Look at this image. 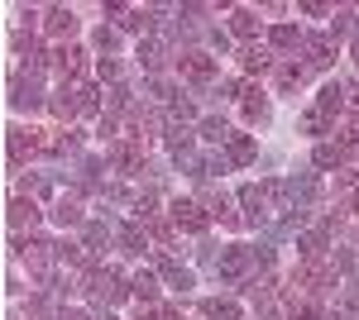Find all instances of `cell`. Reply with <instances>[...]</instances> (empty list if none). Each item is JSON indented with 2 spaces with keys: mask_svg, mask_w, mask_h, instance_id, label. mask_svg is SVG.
Returning <instances> with one entry per match:
<instances>
[{
  "mask_svg": "<svg viewBox=\"0 0 359 320\" xmlns=\"http://www.w3.org/2000/svg\"><path fill=\"white\" fill-rule=\"evenodd\" d=\"M302 53H306V67L321 72V67H331V62H335V39H331V34H316V39H306V43H302Z\"/></svg>",
  "mask_w": 359,
  "mask_h": 320,
  "instance_id": "7",
  "label": "cell"
},
{
  "mask_svg": "<svg viewBox=\"0 0 359 320\" xmlns=\"http://www.w3.org/2000/svg\"><path fill=\"white\" fill-rule=\"evenodd\" d=\"M86 296L101 301V306H115L120 296H130V287H125V277L115 267H96V272H86Z\"/></svg>",
  "mask_w": 359,
  "mask_h": 320,
  "instance_id": "1",
  "label": "cell"
},
{
  "mask_svg": "<svg viewBox=\"0 0 359 320\" xmlns=\"http://www.w3.org/2000/svg\"><path fill=\"white\" fill-rule=\"evenodd\" d=\"M158 277H163L172 292H182V296L192 292V272H187L182 263H172V258H158Z\"/></svg>",
  "mask_w": 359,
  "mask_h": 320,
  "instance_id": "14",
  "label": "cell"
},
{
  "mask_svg": "<svg viewBox=\"0 0 359 320\" xmlns=\"http://www.w3.org/2000/svg\"><path fill=\"white\" fill-rule=\"evenodd\" d=\"M158 62H163V43H158V39H149V43H139V67H149V72H154Z\"/></svg>",
  "mask_w": 359,
  "mask_h": 320,
  "instance_id": "30",
  "label": "cell"
},
{
  "mask_svg": "<svg viewBox=\"0 0 359 320\" xmlns=\"http://www.w3.org/2000/svg\"><path fill=\"white\" fill-rule=\"evenodd\" d=\"M297 39H302V34H297L292 25H278V29H269V43H273V48H297Z\"/></svg>",
  "mask_w": 359,
  "mask_h": 320,
  "instance_id": "31",
  "label": "cell"
},
{
  "mask_svg": "<svg viewBox=\"0 0 359 320\" xmlns=\"http://www.w3.org/2000/svg\"><path fill=\"white\" fill-rule=\"evenodd\" d=\"M101 244H111V230H106V225H86V249L96 253Z\"/></svg>",
  "mask_w": 359,
  "mask_h": 320,
  "instance_id": "36",
  "label": "cell"
},
{
  "mask_svg": "<svg viewBox=\"0 0 359 320\" xmlns=\"http://www.w3.org/2000/svg\"><path fill=\"white\" fill-rule=\"evenodd\" d=\"M139 320H182V311H172V306H139Z\"/></svg>",
  "mask_w": 359,
  "mask_h": 320,
  "instance_id": "33",
  "label": "cell"
},
{
  "mask_svg": "<svg viewBox=\"0 0 359 320\" xmlns=\"http://www.w3.org/2000/svg\"><path fill=\"white\" fill-rule=\"evenodd\" d=\"M53 72L62 81H72L77 72H82V48H77V43H62V48L53 53Z\"/></svg>",
  "mask_w": 359,
  "mask_h": 320,
  "instance_id": "10",
  "label": "cell"
},
{
  "mask_svg": "<svg viewBox=\"0 0 359 320\" xmlns=\"http://www.w3.org/2000/svg\"><path fill=\"white\" fill-rule=\"evenodd\" d=\"M172 225L187 230V235H201V230L211 225V215H206L201 201H172Z\"/></svg>",
  "mask_w": 359,
  "mask_h": 320,
  "instance_id": "4",
  "label": "cell"
},
{
  "mask_svg": "<svg viewBox=\"0 0 359 320\" xmlns=\"http://www.w3.org/2000/svg\"><path fill=\"white\" fill-rule=\"evenodd\" d=\"M154 20H158V10H125V15H120V25L130 29V34H149Z\"/></svg>",
  "mask_w": 359,
  "mask_h": 320,
  "instance_id": "22",
  "label": "cell"
},
{
  "mask_svg": "<svg viewBox=\"0 0 359 320\" xmlns=\"http://www.w3.org/2000/svg\"><path fill=\"white\" fill-rule=\"evenodd\" d=\"M225 158L235 162V167H245V162L259 158V144H254L249 134H230V144H225Z\"/></svg>",
  "mask_w": 359,
  "mask_h": 320,
  "instance_id": "13",
  "label": "cell"
},
{
  "mask_svg": "<svg viewBox=\"0 0 359 320\" xmlns=\"http://www.w3.org/2000/svg\"><path fill=\"white\" fill-rule=\"evenodd\" d=\"M350 25H355V15L350 10H335V34H350Z\"/></svg>",
  "mask_w": 359,
  "mask_h": 320,
  "instance_id": "37",
  "label": "cell"
},
{
  "mask_svg": "<svg viewBox=\"0 0 359 320\" xmlns=\"http://www.w3.org/2000/svg\"><path fill=\"white\" fill-rule=\"evenodd\" d=\"M120 244H125V253H144V249H149V235H144L139 225H125V230H120Z\"/></svg>",
  "mask_w": 359,
  "mask_h": 320,
  "instance_id": "29",
  "label": "cell"
},
{
  "mask_svg": "<svg viewBox=\"0 0 359 320\" xmlns=\"http://www.w3.org/2000/svg\"><path fill=\"white\" fill-rule=\"evenodd\" d=\"M230 34H240V39H254V34H259V15L240 5V10L230 15Z\"/></svg>",
  "mask_w": 359,
  "mask_h": 320,
  "instance_id": "23",
  "label": "cell"
},
{
  "mask_svg": "<svg viewBox=\"0 0 359 320\" xmlns=\"http://www.w3.org/2000/svg\"><path fill=\"white\" fill-rule=\"evenodd\" d=\"M130 296H135L139 306H154L158 301V272H139L135 282H130Z\"/></svg>",
  "mask_w": 359,
  "mask_h": 320,
  "instance_id": "19",
  "label": "cell"
},
{
  "mask_svg": "<svg viewBox=\"0 0 359 320\" xmlns=\"http://www.w3.org/2000/svg\"><path fill=\"white\" fill-rule=\"evenodd\" d=\"M48 153H77V134H57V139H48Z\"/></svg>",
  "mask_w": 359,
  "mask_h": 320,
  "instance_id": "35",
  "label": "cell"
},
{
  "mask_svg": "<svg viewBox=\"0 0 359 320\" xmlns=\"http://www.w3.org/2000/svg\"><path fill=\"white\" fill-rule=\"evenodd\" d=\"M201 139H211V144H230V125H225V120H201Z\"/></svg>",
  "mask_w": 359,
  "mask_h": 320,
  "instance_id": "32",
  "label": "cell"
},
{
  "mask_svg": "<svg viewBox=\"0 0 359 320\" xmlns=\"http://www.w3.org/2000/svg\"><path fill=\"white\" fill-rule=\"evenodd\" d=\"M111 162L120 167V172H144V139H135V134H125V139H115L111 144Z\"/></svg>",
  "mask_w": 359,
  "mask_h": 320,
  "instance_id": "3",
  "label": "cell"
},
{
  "mask_svg": "<svg viewBox=\"0 0 359 320\" xmlns=\"http://www.w3.org/2000/svg\"><path fill=\"white\" fill-rule=\"evenodd\" d=\"M101 320H115V316H101Z\"/></svg>",
  "mask_w": 359,
  "mask_h": 320,
  "instance_id": "42",
  "label": "cell"
},
{
  "mask_svg": "<svg viewBox=\"0 0 359 320\" xmlns=\"http://www.w3.org/2000/svg\"><path fill=\"white\" fill-rule=\"evenodd\" d=\"M326 244H331V235H326V230H302V239H297V249H302V263H311V258H326Z\"/></svg>",
  "mask_w": 359,
  "mask_h": 320,
  "instance_id": "18",
  "label": "cell"
},
{
  "mask_svg": "<svg viewBox=\"0 0 359 320\" xmlns=\"http://www.w3.org/2000/svg\"><path fill=\"white\" fill-rule=\"evenodd\" d=\"M355 62H359V39H355Z\"/></svg>",
  "mask_w": 359,
  "mask_h": 320,
  "instance_id": "41",
  "label": "cell"
},
{
  "mask_svg": "<svg viewBox=\"0 0 359 320\" xmlns=\"http://www.w3.org/2000/svg\"><path fill=\"white\" fill-rule=\"evenodd\" d=\"M240 62H245V72H269V67H273V57H269V48H259V43H245V53H240Z\"/></svg>",
  "mask_w": 359,
  "mask_h": 320,
  "instance_id": "24",
  "label": "cell"
},
{
  "mask_svg": "<svg viewBox=\"0 0 359 320\" xmlns=\"http://www.w3.org/2000/svg\"><path fill=\"white\" fill-rule=\"evenodd\" d=\"M168 153H172V158H187V162H192V134L172 125V130H168Z\"/></svg>",
  "mask_w": 359,
  "mask_h": 320,
  "instance_id": "26",
  "label": "cell"
},
{
  "mask_svg": "<svg viewBox=\"0 0 359 320\" xmlns=\"http://www.w3.org/2000/svg\"><path fill=\"white\" fill-rule=\"evenodd\" d=\"M345 162H350L345 144H316V167H335V172H345Z\"/></svg>",
  "mask_w": 359,
  "mask_h": 320,
  "instance_id": "20",
  "label": "cell"
},
{
  "mask_svg": "<svg viewBox=\"0 0 359 320\" xmlns=\"http://www.w3.org/2000/svg\"><path fill=\"white\" fill-rule=\"evenodd\" d=\"M96 72H101V81H115V72H120V67H115L111 57H101V62H96Z\"/></svg>",
  "mask_w": 359,
  "mask_h": 320,
  "instance_id": "38",
  "label": "cell"
},
{
  "mask_svg": "<svg viewBox=\"0 0 359 320\" xmlns=\"http://www.w3.org/2000/svg\"><path fill=\"white\" fill-rule=\"evenodd\" d=\"M201 311H206V320H240V306H235V301H225V296L206 301Z\"/></svg>",
  "mask_w": 359,
  "mask_h": 320,
  "instance_id": "28",
  "label": "cell"
},
{
  "mask_svg": "<svg viewBox=\"0 0 359 320\" xmlns=\"http://www.w3.org/2000/svg\"><path fill=\"white\" fill-rule=\"evenodd\" d=\"M306 77H311V67H306V62H278V72H273L278 91H297Z\"/></svg>",
  "mask_w": 359,
  "mask_h": 320,
  "instance_id": "16",
  "label": "cell"
},
{
  "mask_svg": "<svg viewBox=\"0 0 359 320\" xmlns=\"http://www.w3.org/2000/svg\"><path fill=\"white\" fill-rule=\"evenodd\" d=\"M177 72L187 81H196V86H206V81L216 77V57H206V53H182L177 57Z\"/></svg>",
  "mask_w": 359,
  "mask_h": 320,
  "instance_id": "5",
  "label": "cell"
},
{
  "mask_svg": "<svg viewBox=\"0 0 359 320\" xmlns=\"http://www.w3.org/2000/svg\"><path fill=\"white\" fill-rule=\"evenodd\" d=\"M240 206L249 211V225H264V220H269V211H264V196H259V187H245V191H240Z\"/></svg>",
  "mask_w": 359,
  "mask_h": 320,
  "instance_id": "25",
  "label": "cell"
},
{
  "mask_svg": "<svg viewBox=\"0 0 359 320\" xmlns=\"http://www.w3.org/2000/svg\"><path fill=\"white\" fill-rule=\"evenodd\" d=\"M254 263H259V258H254V249H245V244H230L221 258H216V272H221V282H240V277H245Z\"/></svg>",
  "mask_w": 359,
  "mask_h": 320,
  "instance_id": "2",
  "label": "cell"
},
{
  "mask_svg": "<svg viewBox=\"0 0 359 320\" xmlns=\"http://www.w3.org/2000/svg\"><path fill=\"white\" fill-rule=\"evenodd\" d=\"M302 130L306 134H326V130H331V120H326L321 110H306V115H302Z\"/></svg>",
  "mask_w": 359,
  "mask_h": 320,
  "instance_id": "34",
  "label": "cell"
},
{
  "mask_svg": "<svg viewBox=\"0 0 359 320\" xmlns=\"http://www.w3.org/2000/svg\"><path fill=\"white\" fill-rule=\"evenodd\" d=\"M39 148H43L39 130H10V167H20L25 158H34Z\"/></svg>",
  "mask_w": 359,
  "mask_h": 320,
  "instance_id": "8",
  "label": "cell"
},
{
  "mask_svg": "<svg viewBox=\"0 0 359 320\" xmlns=\"http://www.w3.org/2000/svg\"><path fill=\"white\" fill-rule=\"evenodd\" d=\"M340 106H345V81H326L321 96H316V110L331 120V115H340Z\"/></svg>",
  "mask_w": 359,
  "mask_h": 320,
  "instance_id": "17",
  "label": "cell"
},
{
  "mask_svg": "<svg viewBox=\"0 0 359 320\" xmlns=\"http://www.w3.org/2000/svg\"><path fill=\"white\" fill-rule=\"evenodd\" d=\"M240 106H245L249 125H264V120H269V101H264L259 91H249V86H245V96H240Z\"/></svg>",
  "mask_w": 359,
  "mask_h": 320,
  "instance_id": "21",
  "label": "cell"
},
{
  "mask_svg": "<svg viewBox=\"0 0 359 320\" xmlns=\"http://www.w3.org/2000/svg\"><path fill=\"white\" fill-rule=\"evenodd\" d=\"M345 301H350V311L359 316V282H350V292H345Z\"/></svg>",
  "mask_w": 359,
  "mask_h": 320,
  "instance_id": "39",
  "label": "cell"
},
{
  "mask_svg": "<svg viewBox=\"0 0 359 320\" xmlns=\"http://www.w3.org/2000/svg\"><path fill=\"white\" fill-rule=\"evenodd\" d=\"M39 81H25V77H10V106L15 110H39Z\"/></svg>",
  "mask_w": 359,
  "mask_h": 320,
  "instance_id": "9",
  "label": "cell"
},
{
  "mask_svg": "<svg viewBox=\"0 0 359 320\" xmlns=\"http://www.w3.org/2000/svg\"><path fill=\"white\" fill-rule=\"evenodd\" d=\"M57 320H86L82 311H57Z\"/></svg>",
  "mask_w": 359,
  "mask_h": 320,
  "instance_id": "40",
  "label": "cell"
},
{
  "mask_svg": "<svg viewBox=\"0 0 359 320\" xmlns=\"http://www.w3.org/2000/svg\"><path fill=\"white\" fill-rule=\"evenodd\" d=\"M34 230L39 225V206H34V196H15L10 201V230Z\"/></svg>",
  "mask_w": 359,
  "mask_h": 320,
  "instance_id": "15",
  "label": "cell"
},
{
  "mask_svg": "<svg viewBox=\"0 0 359 320\" xmlns=\"http://www.w3.org/2000/svg\"><path fill=\"white\" fill-rule=\"evenodd\" d=\"M43 29H48L53 39H72V34H77V15H72L67 5H53L48 20H43Z\"/></svg>",
  "mask_w": 359,
  "mask_h": 320,
  "instance_id": "11",
  "label": "cell"
},
{
  "mask_svg": "<svg viewBox=\"0 0 359 320\" xmlns=\"http://www.w3.org/2000/svg\"><path fill=\"white\" fill-rule=\"evenodd\" d=\"M335 191H340V211H350L355 215L359 211V172H335Z\"/></svg>",
  "mask_w": 359,
  "mask_h": 320,
  "instance_id": "12",
  "label": "cell"
},
{
  "mask_svg": "<svg viewBox=\"0 0 359 320\" xmlns=\"http://www.w3.org/2000/svg\"><path fill=\"white\" fill-rule=\"evenodd\" d=\"M287 196H292V211H306V215H311L316 196H321V182H316L311 172H302V177H292V182H287Z\"/></svg>",
  "mask_w": 359,
  "mask_h": 320,
  "instance_id": "6",
  "label": "cell"
},
{
  "mask_svg": "<svg viewBox=\"0 0 359 320\" xmlns=\"http://www.w3.org/2000/svg\"><path fill=\"white\" fill-rule=\"evenodd\" d=\"M53 220L67 230V225H82V206L77 201H67V196H57V206H53Z\"/></svg>",
  "mask_w": 359,
  "mask_h": 320,
  "instance_id": "27",
  "label": "cell"
}]
</instances>
